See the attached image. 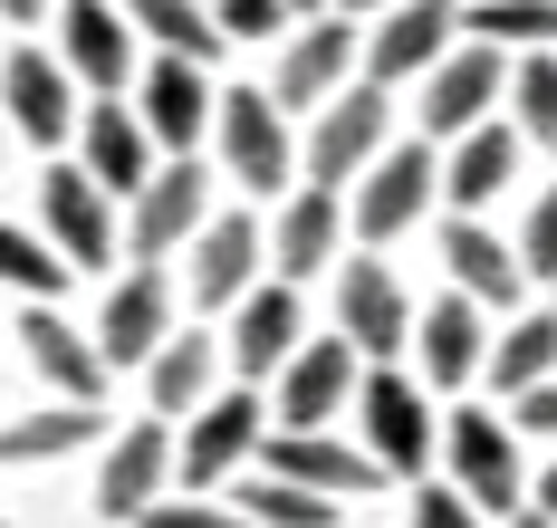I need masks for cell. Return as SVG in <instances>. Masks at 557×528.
I'll return each mask as SVG.
<instances>
[{
  "mask_svg": "<svg viewBox=\"0 0 557 528\" xmlns=\"http://www.w3.org/2000/svg\"><path fill=\"white\" fill-rule=\"evenodd\" d=\"M443 452H451V490H461L471 510H491V519L529 510V470H519V442H509L500 413L461 404V413L443 423Z\"/></svg>",
  "mask_w": 557,
  "mask_h": 528,
  "instance_id": "6da1fadb",
  "label": "cell"
},
{
  "mask_svg": "<svg viewBox=\"0 0 557 528\" xmlns=\"http://www.w3.org/2000/svg\"><path fill=\"white\" fill-rule=\"evenodd\" d=\"M356 413H366V462L385 470V480H423V462H433L423 385L394 375V365H366V375H356Z\"/></svg>",
  "mask_w": 557,
  "mask_h": 528,
  "instance_id": "7a4b0ae2",
  "label": "cell"
},
{
  "mask_svg": "<svg viewBox=\"0 0 557 528\" xmlns=\"http://www.w3.org/2000/svg\"><path fill=\"white\" fill-rule=\"evenodd\" d=\"M336 337L356 347V365H394L413 347V298H404V279L385 260H346V279H336Z\"/></svg>",
  "mask_w": 557,
  "mask_h": 528,
  "instance_id": "3957f363",
  "label": "cell"
},
{
  "mask_svg": "<svg viewBox=\"0 0 557 528\" xmlns=\"http://www.w3.org/2000/svg\"><path fill=\"white\" fill-rule=\"evenodd\" d=\"M212 125H222V164H231V183H250V192H278V183L298 174L288 116H278L260 87H222V97H212Z\"/></svg>",
  "mask_w": 557,
  "mask_h": 528,
  "instance_id": "277c9868",
  "label": "cell"
},
{
  "mask_svg": "<svg viewBox=\"0 0 557 528\" xmlns=\"http://www.w3.org/2000/svg\"><path fill=\"white\" fill-rule=\"evenodd\" d=\"M260 432H270V413H260L250 385H240V394H212V404H193V432L173 442V470L193 480V500H202V490H222L231 470L260 452Z\"/></svg>",
  "mask_w": 557,
  "mask_h": 528,
  "instance_id": "5b68a950",
  "label": "cell"
},
{
  "mask_svg": "<svg viewBox=\"0 0 557 528\" xmlns=\"http://www.w3.org/2000/svg\"><path fill=\"white\" fill-rule=\"evenodd\" d=\"M433 183H443V154L413 135V144H385L375 164H366V192H356V231L366 250H385L394 231H413L423 222V202H433Z\"/></svg>",
  "mask_w": 557,
  "mask_h": 528,
  "instance_id": "8992f818",
  "label": "cell"
},
{
  "mask_svg": "<svg viewBox=\"0 0 557 528\" xmlns=\"http://www.w3.org/2000/svg\"><path fill=\"white\" fill-rule=\"evenodd\" d=\"M385 125H394V106H385V87H336L327 106H318V135H308V183H356L375 154H385Z\"/></svg>",
  "mask_w": 557,
  "mask_h": 528,
  "instance_id": "52a82bcc",
  "label": "cell"
},
{
  "mask_svg": "<svg viewBox=\"0 0 557 528\" xmlns=\"http://www.w3.org/2000/svg\"><path fill=\"white\" fill-rule=\"evenodd\" d=\"M164 337H173V279H164V260H135V269L107 289V317H97L87 347L107 355V375H115V365H145Z\"/></svg>",
  "mask_w": 557,
  "mask_h": 528,
  "instance_id": "ba28073f",
  "label": "cell"
},
{
  "mask_svg": "<svg viewBox=\"0 0 557 528\" xmlns=\"http://www.w3.org/2000/svg\"><path fill=\"white\" fill-rule=\"evenodd\" d=\"M356 375H366V365H356L346 337H308V347L278 365V404H270L278 432H327V413L356 404Z\"/></svg>",
  "mask_w": 557,
  "mask_h": 528,
  "instance_id": "9c48e42d",
  "label": "cell"
},
{
  "mask_svg": "<svg viewBox=\"0 0 557 528\" xmlns=\"http://www.w3.org/2000/svg\"><path fill=\"white\" fill-rule=\"evenodd\" d=\"M58 67H67V87L115 97V87L135 77V29H125V10H115V0H58Z\"/></svg>",
  "mask_w": 557,
  "mask_h": 528,
  "instance_id": "30bf717a",
  "label": "cell"
},
{
  "mask_svg": "<svg viewBox=\"0 0 557 528\" xmlns=\"http://www.w3.org/2000/svg\"><path fill=\"white\" fill-rule=\"evenodd\" d=\"M500 106V49H443V59L423 67V144H443V135H471V125H491Z\"/></svg>",
  "mask_w": 557,
  "mask_h": 528,
  "instance_id": "8fae6325",
  "label": "cell"
},
{
  "mask_svg": "<svg viewBox=\"0 0 557 528\" xmlns=\"http://www.w3.org/2000/svg\"><path fill=\"white\" fill-rule=\"evenodd\" d=\"M451 29H461L451 0H394L385 20L366 29V87H404V77H423V67L451 49Z\"/></svg>",
  "mask_w": 557,
  "mask_h": 528,
  "instance_id": "7c38bea8",
  "label": "cell"
},
{
  "mask_svg": "<svg viewBox=\"0 0 557 528\" xmlns=\"http://www.w3.org/2000/svg\"><path fill=\"white\" fill-rule=\"evenodd\" d=\"M202 222H212L202 154H173V164H154V174H145V192H135V260H164V250H183Z\"/></svg>",
  "mask_w": 557,
  "mask_h": 528,
  "instance_id": "4fadbf2b",
  "label": "cell"
},
{
  "mask_svg": "<svg viewBox=\"0 0 557 528\" xmlns=\"http://www.w3.org/2000/svg\"><path fill=\"white\" fill-rule=\"evenodd\" d=\"M39 222H49V250L67 269L115 260V212H107V192L77 174V164H49V174H39Z\"/></svg>",
  "mask_w": 557,
  "mask_h": 528,
  "instance_id": "5bb4252c",
  "label": "cell"
},
{
  "mask_svg": "<svg viewBox=\"0 0 557 528\" xmlns=\"http://www.w3.org/2000/svg\"><path fill=\"white\" fill-rule=\"evenodd\" d=\"M346 59H356V29L318 10V20L278 49V67H270V87H260V97H270L278 116H288V106H327L336 87H346Z\"/></svg>",
  "mask_w": 557,
  "mask_h": 528,
  "instance_id": "9a60e30c",
  "label": "cell"
},
{
  "mask_svg": "<svg viewBox=\"0 0 557 528\" xmlns=\"http://www.w3.org/2000/svg\"><path fill=\"white\" fill-rule=\"evenodd\" d=\"M0 125H20L29 144H67V135H77V87H67V67L39 59V49H10V67H0Z\"/></svg>",
  "mask_w": 557,
  "mask_h": 528,
  "instance_id": "2e32d148",
  "label": "cell"
},
{
  "mask_svg": "<svg viewBox=\"0 0 557 528\" xmlns=\"http://www.w3.org/2000/svg\"><path fill=\"white\" fill-rule=\"evenodd\" d=\"M164 480H173V423L115 432L107 470H97V519H145V510L164 500Z\"/></svg>",
  "mask_w": 557,
  "mask_h": 528,
  "instance_id": "e0dca14e",
  "label": "cell"
},
{
  "mask_svg": "<svg viewBox=\"0 0 557 528\" xmlns=\"http://www.w3.org/2000/svg\"><path fill=\"white\" fill-rule=\"evenodd\" d=\"M260 452H270V480H288V490H318V500L385 490V470L366 462V452H346V442H327V432H260Z\"/></svg>",
  "mask_w": 557,
  "mask_h": 528,
  "instance_id": "ac0fdd59",
  "label": "cell"
},
{
  "mask_svg": "<svg viewBox=\"0 0 557 528\" xmlns=\"http://www.w3.org/2000/svg\"><path fill=\"white\" fill-rule=\"evenodd\" d=\"M20 347H29V365H39V385H58V404H97L107 394V355L87 347V327H67L58 307H20Z\"/></svg>",
  "mask_w": 557,
  "mask_h": 528,
  "instance_id": "d6986e66",
  "label": "cell"
},
{
  "mask_svg": "<svg viewBox=\"0 0 557 528\" xmlns=\"http://www.w3.org/2000/svg\"><path fill=\"white\" fill-rule=\"evenodd\" d=\"M135 125H145V144L193 154L202 125H212V77H202L193 59H154L145 67V106H135Z\"/></svg>",
  "mask_w": 557,
  "mask_h": 528,
  "instance_id": "ffe728a7",
  "label": "cell"
},
{
  "mask_svg": "<svg viewBox=\"0 0 557 528\" xmlns=\"http://www.w3.org/2000/svg\"><path fill=\"white\" fill-rule=\"evenodd\" d=\"M77 154H87V164H77V174L97 183V192H125V202H135V192H145V174H154V144H145V125L125 116V106H77Z\"/></svg>",
  "mask_w": 557,
  "mask_h": 528,
  "instance_id": "44dd1931",
  "label": "cell"
},
{
  "mask_svg": "<svg viewBox=\"0 0 557 528\" xmlns=\"http://www.w3.org/2000/svg\"><path fill=\"white\" fill-rule=\"evenodd\" d=\"M443 260H451V279H461V298H471V307H519V289H529L519 250H509L491 222H471V212H451Z\"/></svg>",
  "mask_w": 557,
  "mask_h": 528,
  "instance_id": "7402d4cb",
  "label": "cell"
},
{
  "mask_svg": "<svg viewBox=\"0 0 557 528\" xmlns=\"http://www.w3.org/2000/svg\"><path fill=\"white\" fill-rule=\"evenodd\" d=\"M240 307V327H231V365L260 385V375H278L288 355H298V289L288 279H270V289H240L231 298Z\"/></svg>",
  "mask_w": 557,
  "mask_h": 528,
  "instance_id": "603a6c76",
  "label": "cell"
},
{
  "mask_svg": "<svg viewBox=\"0 0 557 528\" xmlns=\"http://www.w3.org/2000/svg\"><path fill=\"white\" fill-rule=\"evenodd\" d=\"M250 269H260V222L250 212H222V222L193 231V307H231L250 289Z\"/></svg>",
  "mask_w": 557,
  "mask_h": 528,
  "instance_id": "cb8c5ba5",
  "label": "cell"
},
{
  "mask_svg": "<svg viewBox=\"0 0 557 528\" xmlns=\"http://www.w3.org/2000/svg\"><path fill=\"white\" fill-rule=\"evenodd\" d=\"M519 174V125H471V135H451V164H443V183L433 192H451V212H471L481 222V202L500 192V183Z\"/></svg>",
  "mask_w": 557,
  "mask_h": 528,
  "instance_id": "d4e9b609",
  "label": "cell"
},
{
  "mask_svg": "<svg viewBox=\"0 0 557 528\" xmlns=\"http://www.w3.org/2000/svg\"><path fill=\"white\" fill-rule=\"evenodd\" d=\"M270 260H278V279H288V289H298V279H318V269L336 260V192H327V183H298V192L278 202Z\"/></svg>",
  "mask_w": 557,
  "mask_h": 528,
  "instance_id": "484cf974",
  "label": "cell"
},
{
  "mask_svg": "<svg viewBox=\"0 0 557 528\" xmlns=\"http://www.w3.org/2000/svg\"><path fill=\"white\" fill-rule=\"evenodd\" d=\"M413 347H423V375H433V385H471V375H481V307H471V298H433V307H423V327H413Z\"/></svg>",
  "mask_w": 557,
  "mask_h": 528,
  "instance_id": "4316f807",
  "label": "cell"
},
{
  "mask_svg": "<svg viewBox=\"0 0 557 528\" xmlns=\"http://www.w3.org/2000/svg\"><path fill=\"white\" fill-rule=\"evenodd\" d=\"M125 29H145L164 59H193V67L222 59V29H212L202 0H125Z\"/></svg>",
  "mask_w": 557,
  "mask_h": 528,
  "instance_id": "83f0119b",
  "label": "cell"
},
{
  "mask_svg": "<svg viewBox=\"0 0 557 528\" xmlns=\"http://www.w3.org/2000/svg\"><path fill=\"white\" fill-rule=\"evenodd\" d=\"M107 432V413L97 404H49V413H20L10 432H0V462H58V452H87Z\"/></svg>",
  "mask_w": 557,
  "mask_h": 528,
  "instance_id": "f1b7e54d",
  "label": "cell"
},
{
  "mask_svg": "<svg viewBox=\"0 0 557 528\" xmlns=\"http://www.w3.org/2000/svg\"><path fill=\"white\" fill-rule=\"evenodd\" d=\"M145 385H154V413L212 404V337H164V347L145 355Z\"/></svg>",
  "mask_w": 557,
  "mask_h": 528,
  "instance_id": "f546056e",
  "label": "cell"
},
{
  "mask_svg": "<svg viewBox=\"0 0 557 528\" xmlns=\"http://www.w3.org/2000/svg\"><path fill=\"white\" fill-rule=\"evenodd\" d=\"M491 375H500V394L548 385V375H557V307H539V317H509V337L491 347Z\"/></svg>",
  "mask_w": 557,
  "mask_h": 528,
  "instance_id": "4dcf8cb0",
  "label": "cell"
},
{
  "mask_svg": "<svg viewBox=\"0 0 557 528\" xmlns=\"http://www.w3.org/2000/svg\"><path fill=\"white\" fill-rule=\"evenodd\" d=\"M461 29H481V49H557V0H471Z\"/></svg>",
  "mask_w": 557,
  "mask_h": 528,
  "instance_id": "1f68e13d",
  "label": "cell"
},
{
  "mask_svg": "<svg viewBox=\"0 0 557 528\" xmlns=\"http://www.w3.org/2000/svg\"><path fill=\"white\" fill-rule=\"evenodd\" d=\"M67 279H77V269H67L39 231L0 222V289H20V298H39V307H58V289H67Z\"/></svg>",
  "mask_w": 557,
  "mask_h": 528,
  "instance_id": "d6a6232c",
  "label": "cell"
},
{
  "mask_svg": "<svg viewBox=\"0 0 557 528\" xmlns=\"http://www.w3.org/2000/svg\"><path fill=\"white\" fill-rule=\"evenodd\" d=\"M231 510H240L250 528H327V519H336V500H318V490H288V480H270V470H260V480H250Z\"/></svg>",
  "mask_w": 557,
  "mask_h": 528,
  "instance_id": "836d02e7",
  "label": "cell"
},
{
  "mask_svg": "<svg viewBox=\"0 0 557 528\" xmlns=\"http://www.w3.org/2000/svg\"><path fill=\"white\" fill-rule=\"evenodd\" d=\"M509 106H519V144H529V135H539V144H557V49H529V59H519Z\"/></svg>",
  "mask_w": 557,
  "mask_h": 528,
  "instance_id": "e575fe53",
  "label": "cell"
},
{
  "mask_svg": "<svg viewBox=\"0 0 557 528\" xmlns=\"http://www.w3.org/2000/svg\"><path fill=\"white\" fill-rule=\"evenodd\" d=\"M212 29L222 39H278L288 29V0H212Z\"/></svg>",
  "mask_w": 557,
  "mask_h": 528,
  "instance_id": "d590c367",
  "label": "cell"
},
{
  "mask_svg": "<svg viewBox=\"0 0 557 528\" xmlns=\"http://www.w3.org/2000/svg\"><path fill=\"white\" fill-rule=\"evenodd\" d=\"M519 269L557 279V183L539 192V212H529V231H519Z\"/></svg>",
  "mask_w": 557,
  "mask_h": 528,
  "instance_id": "8d00e7d4",
  "label": "cell"
},
{
  "mask_svg": "<svg viewBox=\"0 0 557 528\" xmlns=\"http://www.w3.org/2000/svg\"><path fill=\"white\" fill-rule=\"evenodd\" d=\"M145 528H250V519H240L231 500H154Z\"/></svg>",
  "mask_w": 557,
  "mask_h": 528,
  "instance_id": "74e56055",
  "label": "cell"
},
{
  "mask_svg": "<svg viewBox=\"0 0 557 528\" xmlns=\"http://www.w3.org/2000/svg\"><path fill=\"white\" fill-rule=\"evenodd\" d=\"M413 528H481V510H471L461 490H433V480H423V490H413Z\"/></svg>",
  "mask_w": 557,
  "mask_h": 528,
  "instance_id": "f35d334b",
  "label": "cell"
},
{
  "mask_svg": "<svg viewBox=\"0 0 557 528\" xmlns=\"http://www.w3.org/2000/svg\"><path fill=\"white\" fill-rule=\"evenodd\" d=\"M509 404H519V413H509L519 432H548V442H557V375H548V385H529V394H509Z\"/></svg>",
  "mask_w": 557,
  "mask_h": 528,
  "instance_id": "ab89813d",
  "label": "cell"
},
{
  "mask_svg": "<svg viewBox=\"0 0 557 528\" xmlns=\"http://www.w3.org/2000/svg\"><path fill=\"white\" fill-rule=\"evenodd\" d=\"M529 510H539V519H548V528H557V462H548V470H539V480H529Z\"/></svg>",
  "mask_w": 557,
  "mask_h": 528,
  "instance_id": "60d3db41",
  "label": "cell"
},
{
  "mask_svg": "<svg viewBox=\"0 0 557 528\" xmlns=\"http://www.w3.org/2000/svg\"><path fill=\"white\" fill-rule=\"evenodd\" d=\"M0 20H20V29H39V20H49V0H0Z\"/></svg>",
  "mask_w": 557,
  "mask_h": 528,
  "instance_id": "b9f144b4",
  "label": "cell"
},
{
  "mask_svg": "<svg viewBox=\"0 0 557 528\" xmlns=\"http://www.w3.org/2000/svg\"><path fill=\"white\" fill-rule=\"evenodd\" d=\"M500 528H548V519H539V510H509V519Z\"/></svg>",
  "mask_w": 557,
  "mask_h": 528,
  "instance_id": "7bdbcfd3",
  "label": "cell"
},
{
  "mask_svg": "<svg viewBox=\"0 0 557 528\" xmlns=\"http://www.w3.org/2000/svg\"><path fill=\"white\" fill-rule=\"evenodd\" d=\"M318 10H327V0H288V20H318Z\"/></svg>",
  "mask_w": 557,
  "mask_h": 528,
  "instance_id": "ee69618b",
  "label": "cell"
},
{
  "mask_svg": "<svg viewBox=\"0 0 557 528\" xmlns=\"http://www.w3.org/2000/svg\"><path fill=\"white\" fill-rule=\"evenodd\" d=\"M346 10H394V0H346Z\"/></svg>",
  "mask_w": 557,
  "mask_h": 528,
  "instance_id": "f6af8a7d",
  "label": "cell"
},
{
  "mask_svg": "<svg viewBox=\"0 0 557 528\" xmlns=\"http://www.w3.org/2000/svg\"><path fill=\"white\" fill-rule=\"evenodd\" d=\"M451 10H471V0H451Z\"/></svg>",
  "mask_w": 557,
  "mask_h": 528,
  "instance_id": "bcb514c9",
  "label": "cell"
},
{
  "mask_svg": "<svg viewBox=\"0 0 557 528\" xmlns=\"http://www.w3.org/2000/svg\"><path fill=\"white\" fill-rule=\"evenodd\" d=\"M0 135H10V125H0Z\"/></svg>",
  "mask_w": 557,
  "mask_h": 528,
  "instance_id": "7dc6e473",
  "label": "cell"
}]
</instances>
